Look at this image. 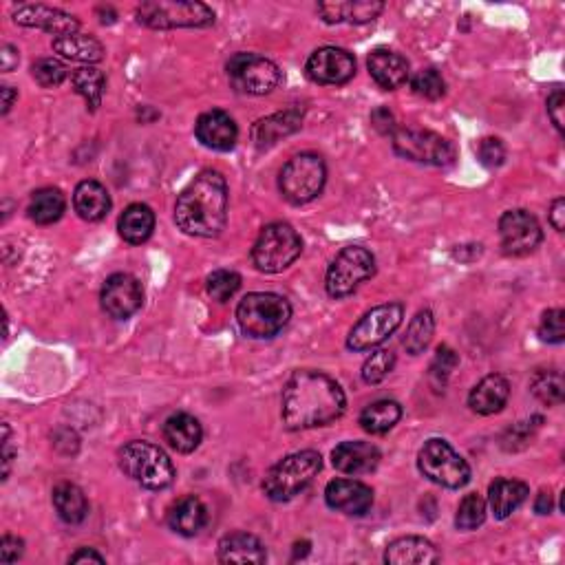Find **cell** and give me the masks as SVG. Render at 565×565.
Masks as SVG:
<instances>
[{
    "instance_id": "cell-1",
    "label": "cell",
    "mask_w": 565,
    "mask_h": 565,
    "mask_svg": "<svg viewBox=\"0 0 565 565\" xmlns=\"http://www.w3.org/2000/svg\"><path fill=\"white\" fill-rule=\"evenodd\" d=\"M347 398L334 378L321 371H294L283 389V424L290 431H307L336 422Z\"/></svg>"
},
{
    "instance_id": "cell-2",
    "label": "cell",
    "mask_w": 565,
    "mask_h": 565,
    "mask_svg": "<svg viewBox=\"0 0 565 565\" xmlns=\"http://www.w3.org/2000/svg\"><path fill=\"white\" fill-rule=\"evenodd\" d=\"M228 221V184L217 170L201 173L181 190L175 204V223L190 237L215 239Z\"/></svg>"
},
{
    "instance_id": "cell-3",
    "label": "cell",
    "mask_w": 565,
    "mask_h": 565,
    "mask_svg": "<svg viewBox=\"0 0 565 565\" xmlns=\"http://www.w3.org/2000/svg\"><path fill=\"white\" fill-rule=\"evenodd\" d=\"M323 468V457L316 451H298L283 457L263 479V493L272 501H290L314 482Z\"/></svg>"
},
{
    "instance_id": "cell-4",
    "label": "cell",
    "mask_w": 565,
    "mask_h": 565,
    "mask_svg": "<svg viewBox=\"0 0 565 565\" xmlns=\"http://www.w3.org/2000/svg\"><path fill=\"white\" fill-rule=\"evenodd\" d=\"M292 305L287 298L272 292H252L237 307L241 332L250 338H274L290 323Z\"/></svg>"
},
{
    "instance_id": "cell-5",
    "label": "cell",
    "mask_w": 565,
    "mask_h": 565,
    "mask_svg": "<svg viewBox=\"0 0 565 565\" xmlns=\"http://www.w3.org/2000/svg\"><path fill=\"white\" fill-rule=\"evenodd\" d=\"M120 468L126 477L148 490H164L175 482V466L159 446L135 440L120 451Z\"/></svg>"
},
{
    "instance_id": "cell-6",
    "label": "cell",
    "mask_w": 565,
    "mask_h": 565,
    "mask_svg": "<svg viewBox=\"0 0 565 565\" xmlns=\"http://www.w3.org/2000/svg\"><path fill=\"white\" fill-rule=\"evenodd\" d=\"M303 241L290 223L276 221L265 226L254 241L252 263L254 268L265 274H279L301 257Z\"/></svg>"
},
{
    "instance_id": "cell-7",
    "label": "cell",
    "mask_w": 565,
    "mask_h": 565,
    "mask_svg": "<svg viewBox=\"0 0 565 565\" xmlns=\"http://www.w3.org/2000/svg\"><path fill=\"white\" fill-rule=\"evenodd\" d=\"M137 23L151 29H201L215 25V12L204 3L148 0L137 7Z\"/></svg>"
},
{
    "instance_id": "cell-8",
    "label": "cell",
    "mask_w": 565,
    "mask_h": 565,
    "mask_svg": "<svg viewBox=\"0 0 565 565\" xmlns=\"http://www.w3.org/2000/svg\"><path fill=\"white\" fill-rule=\"evenodd\" d=\"M327 181V166L321 155L301 153L287 162L279 175L283 197L294 206L309 204L323 193Z\"/></svg>"
},
{
    "instance_id": "cell-9",
    "label": "cell",
    "mask_w": 565,
    "mask_h": 565,
    "mask_svg": "<svg viewBox=\"0 0 565 565\" xmlns=\"http://www.w3.org/2000/svg\"><path fill=\"white\" fill-rule=\"evenodd\" d=\"M418 468L420 473L431 479L433 484L444 486V488H464L471 482V466L466 464L462 455H457L453 451V446L446 440H433L426 442L422 446V451L418 455Z\"/></svg>"
},
{
    "instance_id": "cell-10",
    "label": "cell",
    "mask_w": 565,
    "mask_h": 565,
    "mask_svg": "<svg viewBox=\"0 0 565 565\" xmlns=\"http://www.w3.org/2000/svg\"><path fill=\"white\" fill-rule=\"evenodd\" d=\"M376 274V257L360 245L340 250L327 270L325 290L332 298H345Z\"/></svg>"
},
{
    "instance_id": "cell-11",
    "label": "cell",
    "mask_w": 565,
    "mask_h": 565,
    "mask_svg": "<svg viewBox=\"0 0 565 565\" xmlns=\"http://www.w3.org/2000/svg\"><path fill=\"white\" fill-rule=\"evenodd\" d=\"M393 151L400 157L418 164L449 166L455 162V146L442 135L424 129H396L393 133Z\"/></svg>"
},
{
    "instance_id": "cell-12",
    "label": "cell",
    "mask_w": 565,
    "mask_h": 565,
    "mask_svg": "<svg viewBox=\"0 0 565 565\" xmlns=\"http://www.w3.org/2000/svg\"><path fill=\"white\" fill-rule=\"evenodd\" d=\"M228 78L232 87L248 95H268L283 80L276 62L257 56V53H237L228 62Z\"/></svg>"
},
{
    "instance_id": "cell-13",
    "label": "cell",
    "mask_w": 565,
    "mask_h": 565,
    "mask_svg": "<svg viewBox=\"0 0 565 565\" xmlns=\"http://www.w3.org/2000/svg\"><path fill=\"white\" fill-rule=\"evenodd\" d=\"M404 305L402 303H387L373 307L349 332L347 347L351 351H369L385 343V340L396 332L402 325Z\"/></svg>"
},
{
    "instance_id": "cell-14",
    "label": "cell",
    "mask_w": 565,
    "mask_h": 565,
    "mask_svg": "<svg viewBox=\"0 0 565 565\" xmlns=\"http://www.w3.org/2000/svg\"><path fill=\"white\" fill-rule=\"evenodd\" d=\"M499 239L508 257H526L539 248L543 232L528 210H508L499 219Z\"/></svg>"
},
{
    "instance_id": "cell-15",
    "label": "cell",
    "mask_w": 565,
    "mask_h": 565,
    "mask_svg": "<svg viewBox=\"0 0 565 565\" xmlns=\"http://www.w3.org/2000/svg\"><path fill=\"white\" fill-rule=\"evenodd\" d=\"M100 301H102V309L111 318H115V321H126V318H131L137 309L142 307L144 301L142 285L131 274L124 272L113 274L106 279L102 287Z\"/></svg>"
},
{
    "instance_id": "cell-16",
    "label": "cell",
    "mask_w": 565,
    "mask_h": 565,
    "mask_svg": "<svg viewBox=\"0 0 565 565\" xmlns=\"http://www.w3.org/2000/svg\"><path fill=\"white\" fill-rule=\"evenodd\" d=\"M307 78L316 84H345L356 73V58L347 49L323 47L309 56Z\"/></svg>"
},
{
    "instance_id": "cell-17",
    "label": "cell",
    "mask_w": 565,
    "mask_h": 565,
    "mask_svg": "<svg viewBox=\"0 0 565 565\" xmlns=\"http://www.w3.org/2000/svg\"><path fill=\"white\" fill-rule=\"evenodd\" d=\"M12 16L16 25L36 27L56 38L78 34L80 29V20L76 16L47 5H18Z\"/></svg>"
},
{
    "instance_id": "cell-18",
    "label": "cell",
    "mask_w": 565,
    "mask_h": 565,
    "mask_svg": "<svg viewBox=\"0 0 565 565\" xmlns=\"http://www.w3.org/2000/svg\"><path fill=\"white\" fill-rule=\"evenodd\" d=\"M325 501L336 513L362 517L373 506V490L356 479H334L325 488Z\"/></svg>"
},
{
    "instance_id": "cell-19",
    "label": "cell",
    "mask_w": 565,
    "mask_h": 565,
    "mask_svg": "<svg viewBox=\"0 0 565 565\" xmlns=\"http://www.w3.org/2000/svg\"><path fill=\"white\" fill-rule=\"evenodd\" d=\"M195 133H197V140L206 148H212V151H221V153L232 151L239 140L237 124H234V120L226 111H219V109H212L201 115L197 120Z\"/></svg>"
},
{
    "instance_id": "cell-20",
    "label": "cell",
    "mask_w": 565,
    "mask_h": 565,
    "mask_svg": "<svg viewBox=\"0 0 565 565\" xmlns=\"http://www.w3.org/2000/svg\"><path fill=\"white\" fill-rule=\"evenodd\" d=\"M332 464L345 475H365L378 468L380 451L371 442H343L334 449Z\"/></svg>"
},
{
    "instance_id": "cell-21",
    "label": "cell",
    "mask_w": 565,
    "mask_h": 565,
    "mask_svg": "<svg viewBox=\"0 0 565 565\" xmlns=\"http://www.w3.org/2000/svg\"><path fill=\"white\" fill-rule=\"evenodd\" d=\"M367 67L373 82L387 91H396L409 80V62L396 51L389 49L371 51Z\"/></svg>"
},
{
    "instance_id": "cell-22",
    "label": "cell",
    "mask_w": 565,
    "mask_h": 565,
    "mask_svg": "<svg viewBox=\"0 0 565 565\" xmlns=\"http://www.w3.org/2000/svg\"><path fill=\"white\" fill-rule=\"evenodd\" d=\"M440 552L424 537H402L391 541L385 552L389 565H429L440 563Z\"/></svg>"
},
{
    "instance_id": "cell-23",
    "label": "cell",
    "mask_w": 565,
    "mask_h": 565,
    "mask_svg": "<svg viewBox=\"0 0 565 565\" xmlns=\"http://www.w3.org/2000/svg\"><path fill=\"white\" fill-rule=\"evenodd\" d=\"M510 396V385L504 376L499 373H490L475 385V389L468 396V407L479 415H493L506 407Z\"/></svg>"
},
{
    "instance_id": "cell-24",
    "label": "cell",
    "mask_w": 565,
    "mask_h": 565,
    "mask_svg": "<svg viewBox=\"0 0 565 565\" xmlns=\"http://www.w3.org/2000/svg\"><path fill=\"white\" fill-rule=\"evenodd\" d=\"M323 20L329 25L334 23H354V25H365L376 20L382 12H385V3L380 0H349V3H325L318 7Z\"/></svg>"
},
{
    "instance_id": "cell-25",
    "label": "cell",
    "mask_w": 565,
    "mask_h": 565,
    "mask_svg": "<svg viewBox=\"0 0 565 565\" xmlns=\"http://www.w3.org/2000/svg\"><path fill=\"white\" fill-rule=\"evenodd\" d=\"M208 524V510L199 497H181L168 510V526L181 537H195Z\"/></svg>"
},
{
    "instance_id": "cell-26",
    "label": "cell",
    "mask_w": 565,
    "mask_h": 565,
    "mask_svg": "<svg viewBox=\"0 0 565 565\" xmlns=\"http://www.w3.org/2000/svg\"><path fill=\"white\" fill-rule=\"evenodd\" d=\"M268 559L259 537L250 532H230L219 541V561L221 563H252L261 565Z\"/></svg>"
},
{
    "instance_id": "cell-27",
    "label": "cell",
    "mask_w": 565,
    "mask_h": 565,
    "mask_svg": "<svg viewBox=\"0 0 565 565\" xmlns=\"http://www.w3.org/2000/svg\"><path fill=\"white\" fill-rule=\"evenodd\" d=\"M164 440L177 453H193L204 440V429L190 413H175L164 424Z\"/></svg>"
},
{
    "instance_id": "cell-28",
    "label": "cell",
    "mask_w": 565,
    "mask_h": 565,
    "mask_svg": "<svg viewBox=\"0 0 565 565\" xmlns=\"http://www.w3.org/2000/svg\"><path fill=\"white\" fill-rule=\"evenodd\" d=\"M73 208L84 221H102L111 210L109 190L95 179L80 181L76 193H73Z\"/></svg>"
},
{
    "instance_id": "cell-29",
    "label": "cell",
    "mask_w": 565,
    "mask_h": 565,
    "mask_svg": "<svg viewBox=\"0 0 565 565\" xmlns=\"http://www.w3.org/2000/svg\"><path fill=\"white\" fill-rule=\"evenodd\" d=\"M301 122H303V113L296 109L274 113L270 117H265V120H259L257 124H254L252 140L259 148H268L279 142L281 137H287L301 129Z\"/></svg>"
},
{
    "instance_id": "cell-30",
    "label": "cell",
    "mask_w": 565,
    "mask_h": 565,
    "mask_svg": "<svg viewBox=\"0 0 565 565\" xmlns=\"http://www.w3.org/2000/svg\"><path fill=\"white\" fill-rule=\"evenodd\" d=\"M528 499V486L519 479H495L488 488V506L495 519H508Z\"/></svg>"
},
{
    "instance_id": "cell-31",
    "label": "cell",
    "mask_w": 565,
    "mask_h": 565,
    "mask_svg": "<svg viewBox=\"0 0 565 565\" xmlns=\"http://www.w3.org/2000/svg\"><path fill=\"white\" fill-rule=\"evenodd\" d=\"M117 230L126 243L140 245L151 239L155 230V212L146 204H131L117 221Z\"/></svg>"
},
{
    "instance_id": "cell-32",
    "label": "cell",
    "mask_w": 565,
    "mask_h": 565,
    "mask_svg": "<svg viewBox=\"0 0 565 565\" xmlns=\"http://www.w3.org/2000/svg\"><path fill=\"white\" fill-rule=\"evenodd\" d=\"M53 508H56L58 517L71 526L82 524L89 515V501L84 497L82 488L69 482H62L53 488Z\"/></svg>"
},
{
    "instance_id": "cell-33",
    "label": "cell",
    "mask_w": 565,
    "mask_h": 565,
    "mask_svg": "<svg viewBox=\"0 0 565 565\" xmlns=\"http://www.w3.org/2000/svg\"><path fill=\"white\" fill-rule=\"evenodd\" d=\"M53 51L60 53L62 58L73 60V62H87V65H95V62L104 60L102 42H98L93 36H84V34L53 38Z\"/></svg>"
},
{
    "instance_id": "cell-34",
    "label": "cell",
    "mask_w": 565,
    "mask_h": 565,
    "mask_svg": "<svg viewBox=\"0 0 565 565\" xmlns=\"http://www.w3.org/2000/svg\"><path fill=\"white\" fill-rule=\"evenodd\" d=\"M67 201L58 188H40L29 199V219L36 221L38 226H51L62 215H65Z\"/></svg>"
},
{
    "instance_id": "cell-35",
    "label": "cell",
    "mask_w": 565,
    "mask_h": 565,
    "mask_svg": "<svg viewBox=\"0 0 565 565\" xmlns=\"http://www.w3.org/2000/svg\"><path fill=\"white\" fill-rule=\"evenodd\" d=\"M402 418V407L396 400H378L360 413V426L371 435L391 431Z\"/></svg>"
},
{
    "instance_id": "cell-36",
    "label": "cell",
    "mask_w": 565,
    "mask_h": 565,
    "mask_svg": "<svg viewBox=\"0 0 565 565\" xmlns=\"http://www.w3.org/2000/svg\"><path fill=\"white\" fill-rule=\"evenodd\" d=\"M71 84H73V91L87 100L91 111H95L102 104V95H104V89H106V78H104V73L100 69H95V67L76 69L71 76Z\"/></svg>"
},
{
    "instance_id": "cell-37",
    "label": "cell",
    "mask_w": 565,
    "mask_h": 565,
    "mask_svg": "<svg viewBox=\"0 0 565 565\" xmlns=\"http://www.w3.org/2000/svg\"><path fill=\"white\" fill-rule=\"evenodd\" d=\"M435 334V318L431 309H420L418 314H415L413 321L409 323L407 329V336H404L402 345L407 349V354L411 356H418L422 351L431 345Z\"/></svg>"
},
{
    "instance_id": "cell-38",
    "label": "cell",
    "mask_w": 565,
    "mask_h": 565,
    "mask_svg": "<svg viewBox=\"0 0 565 565\" xmlns=\"http://www.w3.org/2000/svg\"><path fill=\"white\" fill-rule=\"evenodd\" d=\"M563 389L565 382L561 371L557 369H541L530 380L532 396L541 400L543 404H548V407H559L563 402Z\"/></svg>"
},
{
    "instance_id": "cell-39",
    "label": "cell",
    "mask_w": 565,
    "mask_h": 565,
    "mask_svg": "<svg viewBox=\"0 0 565 565\" xmlns=\"http://www.w3.org/2000/svg\"><path fill=\"white\" fill-rule=\"evenodd\" d=\"M457 365H460V356H457L451 347L444 345V347L435 351V358H433L431 369H429V378H431V385L437 393L446 389V382H449L451 373L455 371Z\"/></svg>"
},
{
    "instance_id": "cell-40",
    "label": "cell",
    "mask_w": 565,
    "mask_h": 565,
    "mask_svg": "<svg viewBox=\"0 0 565 565\" xmlns=\"http://www.w3.org/2000/svg\"><path fill=\"white\" fill-rule=\"evenodd\" d=\"M486 521V501L477 493L466 495L455 515V526L460 530H477Z\"/></svg>"
},
{
    "instance_id": "cell-41",
    "label": "cell",
    "mask_w": 565,
    "mask_h": 565,
    "mask_svg": "<svg viewBox=\"0 0 565 565\" xmlns=\"http://www.w3.org/2000/svg\"><path fill=\"white\" fill-rule=\"evenodd\" d=\"M393 367H396V354H393V351L389 349L373 351V354L365 360V365H362V380H365L367 385H380V382L393 371Z\"/></svg>"
},
{
    "instance_id": "cell-42",
    "label": "cell",
    "mask_w": 565,
    "mask_h": 565,
    "mask_svg": "<svg viewBox=\"0 0 565 565\" xmlns=\"http://www.w3.org/2000/svg\"><path fill=\"white\" fill-rule=\"evenodd\" d=\"M239 287H241V276L232 270L212 272L206 281V290L212 301L217 303L230 301V298L239 292Z\"/></svg>"
},
{
    "instance_id": "cell-43",
    "label": "cell",
    "mask_w": 565,
    "mask_h": 565,
    "mask_svg": "<svg viewBox=\"0 0 565 565\" xmlns=\"http://www.w3.org/2000/svg\"><path fill=\"white\" fill-rule=\"evenodd\" d=\"M411 89L415 95H420L424 100H440L446 93V82L440 76V71L435 69H422L413 76Z\"/></svg>"
},
{
    "instance_id": "cell-44",
    "label": "cell",
    "mask_w": 565,
    "mask_h": 565,
    "mask_svg": "<svg viewBox=\"0 0 565 565\" xmlns=\"http://www.w3.org/2000/svg\"><path fill=\"white\" fill-rule=\"evenodd\" d=\"M31 76H34L40 87L53 89L67 80V67L56 58H40L31 67Z\"/></svg>"
},
{
    "instance_id": "cell-45",
    "label": "cell",
    "mask_w": 565,
    "mask_h": 565,
    "mask_svg": "<svg viewBox=\"0 0 565 565\" xmlns=\"http://www.w3.org/2000/svg\"><path fill=\"white\" fill-rule=\"evenodd\" d=\"M539 336L550 345H561L565 340V312L563 309H548L541 316Z\"/></svg>"
},
{
    "instance_id": "cell-46",
    "label": "cell",
    "mask_w": 565,
    "mask_h": 565,
    "mask_svg": "<svg viewBox=\"0 0 565 565\" xmlns=\"http://www.w3.org/2000/svg\"><path fill=\"white\" fill-rule=\"evenodd\" d=\"M477 157L486 168H497L506 162V146L497 137H486L477 146Z\"/></svg>"
},
{
    "instance_id": "cell-47",
    "label": "cell",
    "mask_w": 565,
    "mask_h": 565,
    "mask_svg": "<svg viewBox=\"0 0 565 565\" xmlns=\"http://www.w3.org/2000/svg\"><path fill=\"white\" fill-rule=\"evenodd\" d=\"M25 552V543L23 539H18L14 535H5L3 543H0V561L3 563H14L20 557H23Z\"/></svg>"
},
{
    "instance_id": "cell-48",
    "label": "cell",
    "mask_w": 565,
    "mask_h": 565,
    "mask_svg": "<svg viewBox=\"0 0 565 565\" xmlns=\"http://www.w3.org/2000/svg\"><path fill=\"white\" fill-rule=\"evenodd\" d=\"M371 124H373V129L382 135L396 133V117H393V113L387 109V106H378V109L371 113Z\"/></svg>"
},
{
    "instance_id": "cell-49",
    "label": "cell",
    "mask_w": 565,
    "mask_h": 565,
    "mask_svg": "<svg viewBox=\"0 0 565 565\" xmlns=\"http://www.w3.org/2000/svg\"><path fill=\"white\" fill-rule=\"evenodd\" d=\"M563 109H565V95L561 89H554L548 95V115L552 124L557 126L559 133H563Z\"/></svg>"
},
{
    "instance_id": "cell-50",
    "label": "cell",
    "mask_w": 565,
    "mask_h": 565,
    "mask_svg": "<svg viewBox=\"0 0 565 565\" xmlns=\"http://www.w3.org/2000/svg\"><path fill=\"white\" fill-rule=\"evenodd\" d=\"M550 223H552V228L557 230V232H563L565 228V201L563 197L559 199H554L552 201V208H550Z\"/></svg>"
},
{
    "instance_id": "cell-51",
    "label": "cell",
    "mask_w": 565,
    "mask_h": 565,
    "mask_svg": "<svg viewBox=\"0 0 565 565\" xmlns=\"http://www.w3.org/2000/svg\"><path fill=\"white\" fill-rule=\"evenodd\" d=\"M14 462V451L12 444H9V424H3V479L9 477Z\"/></svg>"
},
{
    "instance_id": "cell-52",
    "label": "cell",
    "mask_w": 565,
    "mask_h": 565,
    "mask_svg": "<svg viewBox=\"0 0 565 565\" xmlns=\"http://www.w3.org/2000/svg\"><path fill=\"white\" fill-rule=\"evenodd\" d=\"M69 563H104V557L100 552H95L91 548H82L76 554H71Z\"/></svg>"
},
{
    "instance_id": "cell-53",
    "label": "cell",
    "mask_w": 565,
    "mask_h": 565,
    "mask_svg": "<svg viewBox=\"0 0 565 565\" xmlns=\"http://www.w3.org/2000/svg\"><path fill=\"white\" fill-rule=\"evenodd\" d=\"M552 495L546 493V490H541V493L537 495V501H535V513L537 515H550L552 513Z\"/></svg>"
},
{
    "instance_id": "cell-54",
    "label": "cell",
    "mask_w": 565,
    "mask_h": 565,
    "mask_svg": "<svg viewBox=\"0 0 565 565\" xmlns=\"http://www.w3.org/2000/svg\"><path fill=\"white\" fill-rule=\"evenodd\" d=\"M0 58H3V71H12L18 65V51L12 45H5L3 53H0Z\"/></svg>"
},
{
    "instance_id": "cell-55",
    "label": "cell",
    "mask_w": 565,
    "mask_h": 565,
    "mask_svg": "<svg viewBox=\"0 0 565 565\" xmlns=\"http://www.w3.org/2000/svg\"><path fill=\"white\" fill-rule=\"evenodd\" d=\"M14 100H16V91L12 87H3V115H7L9 109H12Z\"/></svg>"
}]
</instances>
